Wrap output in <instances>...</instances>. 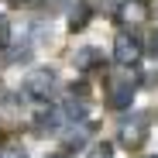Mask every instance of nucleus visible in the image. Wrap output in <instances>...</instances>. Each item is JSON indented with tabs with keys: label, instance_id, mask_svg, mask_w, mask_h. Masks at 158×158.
I'll list each match as a JSON object with an SVG mask.
<instances>
[{
	"label": "nucleus",
	"instance_id": "1",
	"mask_svg": "<svg viewBox=\"0 0 158 158\" xmlns=\"http://www.w3.org/2000/svg\"><path fill=\"white\" fill-rule=\"evenodd\" d=\"M138 89V76L134 72H110L107 76V103L114 110H127Z\"/></svg>",
	"mask_w": 158,
	"mask_h": 158
},
{
	"label": "nucleus",
	"instance_id": "2",
	"mask_svg": "<svg viewBox=\"0 0 158 158\" xmlns=\"http://www.w3.org/2000/svg\"><path fill=\"white\" fill-rule=\"evenodd\" d=\"M59 86V76H55V69H35V72H28V79H24V96L28 100H48L52 96V89Z\"/></svg>",
	"mask_w": 158,
	"mask_h": 158
},
{
	"label": "nucleus",
	"instance_id": "3",
	"mask_svg": "<svg viewBox=\"0 0 158 158\" xmlns=\"http://www.w3.org/2000/svg\"><path fill=\"white\" fill-rule=\"evenodd\" d=\"M141 55H144V45H141L134 35L120 31L117 41H114V62L124 65V69H131V65H138V62H141Z\"/></svg>",
	"mask_w": 158,
	"mask_h": 158
},
{
	"label": "nucleus",
	"instance_id": "4",
	"mask_svg": "<svg viewBox=\"0 0 158 158\" xmlns=\"http://www.w3.org/2000/svg\"><path fill=\"white\" fill-rule=\"evenodd\" d=\"M148 117L141 114V117H131V120H124L120 124V131H117V141L127 148V151H138L144 141H148Z\"/></svg>",
	"mask_w": 158,
	"mask_h": 158
},
{
	"label": "nucleus",
	"instance_id": "5",
	"mask_svg": "<svg viewBox=\"0 0 158 158\" xmlns=\"http://www.w3.org/2000/svg\"><path fill=\"white\" fill-rule=\"evenodd\" d=\"M117 21L131 24V28H134V24H144L148 21V4L144 0H124V4L117 7Z\"/></svg>",
	"mask_w": 158,
	"mask_h": 158
},
{
	"label": "nucleus",
	"instance_id": "6",
	"mask_svg": "<svg viewBox=\"0 0 158 158\" xmlns=\"http://www.w3.org/2000/svg\"><path fill=\"white\" fill-rule=\"evenodd\" d=\"M89 24V7L79 0V7H69V31H83Z\"/></svg>",
	"mask_w": 158,
	"mask_h": 158
},
{
	"label": "nucleus",
	"instance_id": "7",
	"mask_svg": "<svg viewBox=\"0 0 158 158\" xmlns=\"http://www.w3.org/2000/svg\"><path fill=\"white\" fill-rule=\"evenodd\" d=\"M76 131H69V134H65V148H83L86 144V138L93 134V127L89 124H72Z\"/></svg>",
	"mask_w": 158,
	"mask_h": 158
},
{
	"label": "nucleus",
	"instance_id": "8",
	"mask_svg": "<svg viewBox=\"0 0 158 158\" xmlns=\"http://www.w3.org/2000/svg\"><path fill=\"white\" fill-rule=\"evenodd\" d=\"M96 62L103 65V55H100L96 48H83V52H79V55H76V69H83V72H86L89 65H96Z\"/></svg>",
	"mask_w": 158,
	"mask_h": 158
},
{
	"label": "nucleus",
	"instance_id": "9",
	"mask_svg": "<svg viewBox=\"0 0 158 158\" xmlns=\"http://www.w3.org/2000/svg\"><path fill=\"white\" fill-rule=\"evenodd\" d=\"M62 114H65V120H83L86 117V103L83 100H65L62 103Z\"/></svg>",
	"mask_w": 158,
	"mask_h": 158
},
{
	"label": "nucleus",
	"instance_id": "10",
	"mask_svg": "<svg viewBox=\"0 0 158 158\" xmlns=\"http://www.w3.org/2000/svg\"><path fill=\"white\" fill-rule=\"evenodd\" d=\"M62 120H65V114H62V110H48V114H41V117H38V127H41V131H59V124H62Z\"/></svg>",
	"mask_w": 158,
	"mask_h": 158
},
{
	"label": "nucleus",
	"instance_id": "11",
	"mask_svg": "<svg viewBox=\"0 0 158 158\" xmlns=\"http://www.w3.org/2000/svg\"><path fill=\"white\" fill-rule=\"evenodd\" d=\"M86 158H114V144L100 141V144H93V148H89V155H86Z\"/></svg>",
	"mask_w": 158,
	"mask_h": 158
},
{
	"label": "nucleus",
	"instance_id": "12",
	"mask_svg": "<svg viewBox=\"0 0 158 158\" xmlns=\"http://www.w3.org/2000/svg\"><path fill=\"white\" fill-rule=\"evenodd\" d=\"M10 38H14V31H10V21L0 14V48H10Z\"/></svg>",
	"mask_w": 158,
	"mask_h": 158
},
{
	"label": "nucleus",
	"instance_id": "13",
	"mask_svg": "<svg viewBox=\"0 0 158 158\" xmlns=\"http://www.w3.org/2000/svg\"><path fill=\"white\" fill-rule=\"evenodd\" d=\"M79 0H45V7L48 10H62V7H76Z\"/></svg>",
	"mask_w": 158,
	"mask_h": 158
},
{
	"label": "nucleus",
	"instance_id": "14",
	"mask_svg": "<svg viewBox=\"0 0 158 158\" xmlns=\"http://www.w3.org/2000/svg\"><path fill=\"white\" fill-rule=\"evenodd\" d=\"M0 158H28V151H24V148H4Z\"/></svg>",
	"mask_w": 158,
	"mask_h": 158
},
{
	"label": "nucleus",
	"instance_id": "15",
	"mask_svg": "<svg viewBox=\"0 0 158 158\" xmlns=\"http://www.w3.org/2000/svg\"><path fill=\"white\" fill-rule=\"evenodd\" d=\"M151 55H155V59H158V31H155V35H151Z\"/></svg>",
	"mask_w": 158,
	"mask_h": 158
},
{
	"label": "nucleus",
	"instance_id": "16",
	"mask_svg": "<svg viewBox=\"0 0 158 158\" xmlns=\"http://www.w3.org/2000/svg\"><path fill=\"white\" fill-rule=\"evenodd\" d=\"M48 158H65V155H48Z\"/></svg>",
	"mask_w": 158,
	"mask_h": 158
},
{
	"label": "nucleus",
	"instance_id": "17",
	"mask_svg": "<svg viewBox=\"0 0 158 158\" xmlns=\"http://www.w3.org/2000/svg\"><path fill=\"white\" fill-rule=\"evenodd\" d=\"M141 158H158V155H141Z\"/></svg>",
	"mask_w": 158,
	"mask_h": 158
}]
</instances>
